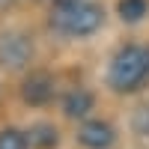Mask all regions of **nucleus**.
I'll list each match as a JSON object with an SVG mask.
<instances>
[{
    "label": "nucleus",
    "instance_id": "nucleus-7",
    "mask_svg": "<svg viewBox=\"0 0 149 149\" xmlns=\"http://www.w3.org/2000/svg\"><path fill=\"white\" fill-rule=\"evenodd\" d=\"M27 143L36 146V149H54V146H57V131H54V125H45V122L33 125Z\"/></svg>",
    "mask_w": 149,
    "mask_h": 149
},
{
    "label": "nucleus",
    "instance_id": "nucleus-10",
    "mask_svg": "<svg viewBox=\"0 0 149 149\" xmlns=\"http://www.w3.org/2000/svg\"><path fill=\"white\" fill-rule=\"evenodd\" d=\"M134 128H137V134L149 137V107H137V113H134Z\"/></svg>",
    "mask_w": 149,
    "mask_h": 149
},
{
    "label": "nucleus",
    "instance_id": "nucleus-8",
    "mask_svg": "<svg viewBox=\"0 0 149 149\" xmlns=\"http://www.w3.org/2000/svg\"><path fill=\"white\" fill-rule=\"evenodd\" d=\"M122 21H140L146 15V0H119Z\"/></svg>",
    "mask_w": 149,
    "mask_h": 149
},
{
    "label": "nucleus",
    "instance_id": "nucleus-5",
    "mask_svg": "<svg viewBox=\"0 0 149 149\" xmlns=\"http://www.w3.org/2000/svg\"><path fill=\"white\" fill-rule=\"evenodd\" d=\"M24 102H30V104H48L54 98V81L48 78V74H30L27 84H24Z\"/></svg>",
    "mask_w": 149,
    "mask_h": 149
},
{
    "label": "nucleus",
    "instance_id": "nucleus-1",
    "mask_svg": "<svg viewBox=\"0 0 149 149\" xmlns=\"http://www.w3.org/2000/svg\"><path fill=\"white\" fill-rule=\"evenodd\" d=\"M149 78V54L137 45H125L122 51L113 57L107 72V84L116 93H134L140 90Z\"/></svg>",
    "mask_w": 149,
    "mask_h": 149
},
{
    "label": "nucleus",
    "instance_id": "nucleus-9",
    "mask_svg": "<svg viewBox=\"0 0 149 149\" xmlns=\"http://www.w3.org/2000/svg\"><path fill=\"white\" fill-rule=\"evenodd\" d=\"M0 149H27V137L15 128H3L0 131Z\"/></svg>",
    "mask_w": 149,
    "mask_h": 149
},
{
    "label": "nucleus",
    "instance_id": "nucleus-11",
    "mask_svg": "<svg viewBox=\"0 0 149 149\" xmlns=\"http://www.w3.org/2000/svg\"><path fill=\"white\" fill-rule=\"evenodd\" d=\"M72 3H78V0H54V6H72Z\"/></svg>",
    "mask_w": 149,
    "mask_h": 149
},
{
    "label": "nucleus",
    "instance_id": "nucleus-4",
    "mask_svg": "<svg viewBox=\"0 0 149 149\" xmlns=\"http://www.w3.org/2000/svg\"><path fill=\"white\" fill-rule=\"evenodd\" d=\"M78 140L86 149H107L113 143V128L102 119H93V122H84L81 131H78Z\"/></svg>",
    "mask_w": 149,
    "mask_h": 149
},
{
    "label": "nucleus",
    "instance_id": "nucleus-12",
    "mask_svg": "<svg viewBox=\"0 0 149 149\" xmlns=\"http://www.w3.org/2000/svg\"><path fill=\"white\" fill-rule=\"evenodd\" d=\"M12 3H15V0H0V12H6V9H9Z\"/></svg>",
    "mask_w": 149,
    "mask_h": 149
},
{
    "label": "nucleus",
    "instance_id": "nucleus-2",
    "mask_svg": "<svg viewBox=\"0 0 149 149\" xmlns=\"http://www.w3.org/2000/svg\"><path fill=\"white\" fill-rule=\"evenodd\" d=\"M102 21H104L102 6L90 3V0H78L72 6H54V15H51V24L69 36H90L102 27Z\"/></svg>",
    "mask_w": 149,
    "mask_h": 149
},
{
    "label": "nucleus",
    "instance_id": "nucleus-13",
    "mask_svg": "<svg viewBox=\"0 0 149 149\" xmlns=\"http://www.w3.org/2000/svg\"><path fill=\"white\" fill-rule=\"evenodd\" d=\"M146 54H149V51H146Z\"/></svg>",
    "mask_w": 149,
    "mask_h": 149
},
{
    "label": "nucleus",
    "instance_id": "nucleus-6",
    "mask_svg": "<svg viewBox=\"0 0 149 149\" xmlns=\"http://www.w3.org/2000/svg\"><path fill=\"white\" fill-rule=\"evenodd\" d=\"M93 110V95L86 90H72L69 98H66V116L78 119V116H86Z\"/></svg>",
    "mask_w": 149,
    "mask_h": 149
},
{
    "label": "nucleus",
    "instance_id": "nucleus-3",
    "mask_svg": "<svg viewBox=\"0 0 149 149\" xmlns=\"http://www.w3.org/2000/svg\"><path fill=\"white\" fill-rule=\"evenodd\" d=\"M33 57V45L24 33H3L0 36V66L3 69H24Z\"/></svg>",
    "mask_w": 149,
    "mask_h": 149
}]
</instances>
